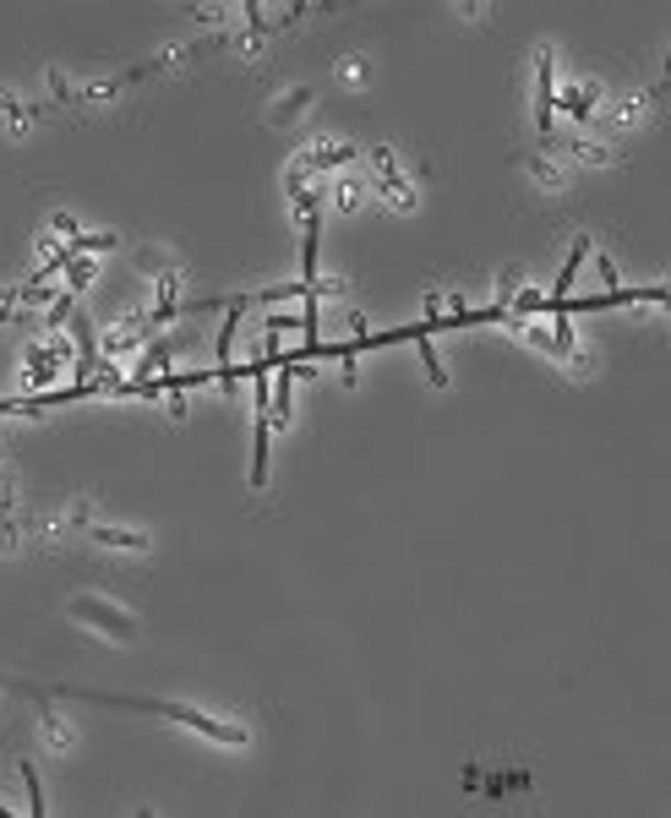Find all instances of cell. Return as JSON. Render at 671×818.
<instances>
[{
    "label": "cell",
    "mask_w": 671,
    "mask_h": 818,
    "mask_svg": "<svg viewBox=\"0 0 671 818\" xmlns=\"http://www.w3.org/2000/svg\"><path fill=\"white\" fill-rule=\"evenodd\" d=\"M557 110H568L573 121H595V110H601V82L562 88V93H557Z\"/></svg>",
    "instance_id": "52a82bcc"
},
{
    "label": "cell",
    "mask_w": 671,
    "mask_h": 818,
    "mask_svg": "<svg viewBox=\"0 0 671 818\" xmlns=\"http://www.w3.org/2000/svg\"><path fill=\"white\" fill-rule=\"evenodd\" d=\"M16 775H22V786H27V814L38 818L49 803H44V786H38V775H33V764L27 759H16Z\"/></svg>",
    "instance_id": "5bb4252c"
},
{
    "label": "cell",
    "mask_w": 671,
    "mask_h": 818,
    "mask_svg": "<svg viewBox=\"0 0 671 818\" xmlns=\"http://www.w3.org/2000/svg\"><path fill=\"white\" fill-rule=\"evenodd\" d=\"M66 617H71L77 628L110 639V645H137V617L121 612V606H110V601H99V595H71V601H66Z\"/></svg>",
    "instance_id": "6da1fadb"
},
{
    "label": "cell",
    "mask_w": 671,
    "mask_h": 818,
    "mask_svg": "<svg viewBox=\"0 0 671 818\" xmlns=\"http://www.w3.org/2000/svg\"><path fill=\"white\" fill-rule=\"evenodd\" d=\"M371 159V191H382V202L388 208H399V213H415V180L399 169V159H393V148H371L366 154Z\"/></svg>",
    "instance_id": "3957f363"
},
{
    "label": "cell",
    "mask_w": 671,
    "mask_h": 818,
    "mask_svg": "<svg viewBox=\"0 0 671 818\" xmlns=\"http://www.w3.org/2000/svg\"><path fill=\"white\" fill-rule=\"evenodd\" d=\"M27 529H33V524L16 518V496H0V551H5V557L22 551V535H27Z\"/></svg>",
    "instance_id": "9c48e42d"
},
{
    "label": "cell",
    "mask_w": 671,
    "mask_h": 818,
    "mask_svg": "<svg viewBox=\"0 0 671 818\" xmlns=\"http://www.w3.org/2000/svg\"><path fill=\"white\" fill-rule=\"evenodd\" d=\"M66 366H77V349H71L66 333H55V338H27V388H33V393H55V382H60Z\"/></svg>",
    "instance_id": "7a4b0ae2"
},
{
    "label": "cell",
    "mask_w": 671,
    "mask_h": 818,
    "mask_svg": "<svg viewBox=\"0 0 671 818\" xmlns=\"http://www.w3.org/2000/svg\"><path fill=\"white\" fill-rule=\"evenodd\" d=\"M132 262H137V273H148V279L180 273V257H175V251H165V246H137V251H132Z\"/></svg>",
    "instance_id": "8fae6325"
},
{
    "label": "cell",
    "mask_w": 671,
    "mask_h": 818,
    "mask_svg": "<svg viewBox=\"0 0 671 818\" xmlns=\"http://www.w3.org/2000/svg\"><path fill=\"white\" fill-rule=\"evenodd\" d=\"M551 115H557V49L535 44V132L551 137Z\"/></svg>",
    "instance_id": "277c9868"
},
{
    "label": "cell",
    "mask_w": 671,
    "mask_h": 818,
    "mask_svg": "<svg viewBox=\"0 0 671 818\" xmlns=\"http://www.w3.org/2000/svg\"><path fill=\"white\" fill-rule=\"evenodd\" d=\"M338 77H344V88H360V82L371 77V66H366V55H344V66H338Z\"/></svg>",
    "instance_id": "9a60e30c"
},
{
    "label": "cell",
    "mask_w": 671,
    "mask_h": 818,
    "mask_svg": "<svg viewBox=\"0 0 671 818\" xmlns=\"http://www.w3.org/2000/svg\"><path fill=\"white\" fill-rule=\"evenodd\" d=\"M312 99H317V88H312V82H295V88H284V93L268 104V126H279V132H284V126H295V121L312 110Z\"/></svg>",
    "instance_id": "5b68a950"
},
{
    "label": "cell",
    "mask_w": 671,
    "mask_h": 818,
    "mask_svg": "<svg viewBox=\"0 0 671 818\" xmlns=\"http://www.w3.org/2000/svg\"><path fill=\"white\" fill-rule=\"evenodd\" d=\"M656 99H661V82H650L645 93H634V99H623V104H617V110H612L606 121H612V126H634V121H645V110H650Z\"/></svg>",
    "instance_id": "7c38bea8"
},
{
    "label": "cell",
    "mask_w": 671,
    "mask_h": 818,
    "mask_svg": "<svg viewBox=\"0 0 671 818\" xmlns=\"http://www.w3.org/2000/svg\"><path fill=\"white\" fill-rule=\"evenodd\" d=\"M328 191H334L338 213H360V208H366V186H360V180H349V175H338Z\"/></svg>",
    "instance_id": "4fadbf2b"
},
{
    "label": "cell",
    "mask_w": 671,
    "mask_h": 818,
    "mask_svg": "<svg viewBox=\"0 0 671 818\" xmlns=\"http://www.w3.org/2000/svg\"><path fill=\"white\" fill-rule=\"evenodd\" d=\"M518 169H524L540 191H568V175H562L551 159H540V154H518Z\"/></svg>",
    "instance_id": "30bf717a"
},
{
    "label": "cell",
    "mask_w": 671,
    "mask_h": 818,
    "mask_svg": "<svg viewBox=\"0 0 671 818\" xmlns=\"http://www.w3.org/2000/svg\"><path fill=\"white\" fill-rule=\"evenodd\" d=\"M557 148L573 164H623V154H617L612 143H590V137H568V143H557Z\"/></svg>",
    "instance_id": "ba28073f"
},
{
    "label": "cell",
    "mask_w": 671,
    "mask_h": 818,
    "mask_svg": "<svg viewBox=\"0 0 671 818\" xmlns=\"http://www.w3.org/2000/svg\"><path fill=\"white\" fill-rule=\"evenodd\" d=\"M360 154H366V148H349V143H312V148H306V154H301L295 164H301L306 175H328V169H344V164H355Z\"/></svg>",
    "instance_id": "8992f818"
}]
</instances>
